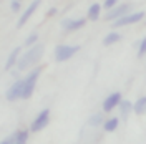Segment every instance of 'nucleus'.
I'll return each instance as SVG.
<instances>
[{
    "instance_id": "nucleus-1",
    "label": "nucleus",
    "mask_w": 146,
    "mask_h": 144,
    "mask_svg": "<svg viewBox=\"0 0 146 144\" xmlns=\"http://www.w3.org/2000/svg\"><path fill=\"white\" fill-rule=\"evenodd\" d=\"M43 50H45V46L43 45H32V48H30L27 53L22 56V60L18 61V70L23 71V70H27V66L36 63V61L42 58Z\"/></svg>"
},
{
    "instance_id": "nucleus-2",
    "label": "nucleus",
    "mask_w": 146,
    "mask_h": 144,
    "mask_svg": "<svg viewBox=\"0 0 146 144\" xmlns=\"http://www.w3.org/2000/svg\"><path fill=\"white\" fill-rule=\"evenodd\" d=\"M40 73H42V68L38 66L33 71L28 73V76L23 80V90H22V96H20L22 99H28L33 94V90H35V85H36V80H38Z\"/></svg>"
},
{
    "instance_id": "nucleus-3",
    "label": "nucleus",
    "mask_w": 146,
    "mask_h": 144,
    "mask_svg": "<svg viewBox=\"0 0 146 144\" xmlns=\"http://www.w3.org/2000/svg\"><path fill=\"white\" fill-rule=\"evenodd\" d=\"M80 50L78 45H60L55 50V60L56 61H66L68 58H72L73 55Z\"/></svg>"
},
{
    "instance_id": "nucleus-4",
    "label": "nucleus",
    "mask_w": 146,
    "mask_h": 144,
    "mask_svg": "<svg viewBox=\"0 0 146 144\" xmlns=\"http://www.w3.org/2000/svg\"><path fill=\"white\" fill-rule=\"evenodd\" d=\"M48 121H50V109H43V111L38 113V116L33 119V123H32V126H30V131H32V133L42 131L43 127H46Z\"/></svg>"
},
{
    "instance_id": "nucleus-5",
    "label": "nucleus",
    "mask_w": 146,
    "mask_h": 144,
    "mask_svg": "<svg viewBox=\"0 0 146 144\" xmlns=\"http://www.w3.org/2000/svg\"><path fill=\"white\" fill-rule=\"evenodd\" d=\"M143 12H136V13H125V15H121L119 18L116 20H113L115 22V27H123V25H129V23H136L139 22L141 18H143Z\"/></svg>"
},
{
    "instance_id": "nucleus-6",
    "label": "nucleus",
    "mask_w": 146,
    "mask_h": 144,
    "mask_svg": "<svg viewBox=\"0 0 146 144\" xmlns=\"http://www.w3.org/2000/svg\"><path fill=\"white\" fill-rule=\"evenodd\" d=\"M131 9V3H121V5H115L113 9L108 10V15H106V20H110V22H113V20H116V18H119L121 15H125V13H128V10Z\"/></svg>"
},
{
    "instance_id": "nucleus-7",
    "label": "nucleus",
    "mask_w": 146,
    "mask_h": 144,
    "mask_svg": "<svg viewBox=\"0 0 146 144\" xmlns=\"http://www.w3.org/2000/svg\"><path fill=\"white\" fill-rule=\"evenodd\" d=\"M22 90H23V80L15 81V83L9 88L7 94H5V98L9 99V101H15V99H18L20 96H22Z\"/></svg>"
},
{
    "instance_id": "nucleus-8",
    "label": "nucleus",
    "mask_w": 146,
    "mask_h": 144,
    "mask_svg": "<svg viewBox=\"0 0 146 144\" xmlns=\"http://www.w3.org/2000/svg\"><path fill=\"white\" fill-rule=\"evenodd\" d=\"M40 2H42V0H33V2L28 5V9L23 12V15H22V17H20V20H18V23H17V27H18V28H22V27H23V25H25V23L28 22V18L32 17V15H33V12L38 9Z\"/></svg>"
},
{
    "instance_id": "nucleus-9",
    "label": "nucleus",
    "mask_w": 146,
    "mask_h": 144,
    "mask_svg": "<svg viewBox=\"0 0 146 144\" xmlns=\"http://www.w3.org/2000/svg\"><path fill=\"white\" fill-rule=\"evenodd\" d=\"M119 101H121V93H111V94H108V98L103 101V111L110 113L111 109H115L118 106Z\"/></svg>"
},
{
    "instance_id": "nucleus-10",
    "label": "nucleus",
    "mask_w": 146,
    "mask_h": 144,
    "mask_svg": "<svg viewBox=\"0 0 146 144\" xmlns=\"http://www.w3.org/2000/svg\"><path fill=\"white\" fill-rule=\"evenodd\" d=\"M85 23H86V20H83V18H78V20H70V18H66V20L62 22V27H65L68 32H75V30L82 28Z\"/></svg>"
},
{
    "instance_id": "nucleus-11",
    "label": "nucleus",
    "mask_w": 146,
    "mask_h": 144,
    "mask_svg": "<svg viewBox=\"0 0 146 144\" xmlns=\"http://www.w3.org/2000/svg\"><path fill=\"white\" fill-rule=\"evenodd\" d=\"M18 55H20V48H15V50H13V52L9 55V58H7V63H5V70H12V68H13L15 61L18 60Z\"/></svg>"
},
{
    "instance_id": "nucleus-12",
    "label": "nucleus",
    "mask_w": 146,
    "mask_h": 144,
    "mask_svg": "<svg viewBox=\"0 0 146 144\" xmlns=\"http://www.w3.org/2000/svg\"><path fill=\"white\" fill-rule=\"evenodd\" d=\"M118 106H119V113H121V118H126L129 113H131V103L128 101V99H121L118 103Z\"/></svg>"
},
{
    "instance_id": "nucleus-13",
    "label": "nucleus",
    "mask_w": 146,
    "mask_h": 144,
    "mask_svg": "<svg viewBox=\"0 0 146 144\" xmlns=\"http://www.w3.org/2000/svg\"><path fill=\"white\" fill-rule=\"evenodd\" d=\"M119 40H121V35L116 33V32H111V33H108V35L103 38V45L105 46L113 45V43H116V42H119Z\"/></svg>"
},
{
    "instance_id": "nucleus-14",
    "label": "nucleus",
    "mask_w": 146,
    "mask_h": 144,
    "mask_svg": "<svg viewBox=\"0 0 146 144\" xmlns=\"http://www.w3.org/2000/svg\"><path fill=\"white\" fill-rule=\"evenodd\" d=\"M100 12H101V5L100 3H93L88 9V18L90 20H98L100 18Z\"/></svg>"
},
{
    "instance_id": "nucleus-15",
    "label": "nucleus",
    "mask_w": 146,
    "mask_h": 144,
    "mask_svg": "<svg viewBox=\"0 0 146 144\" xmlns=\"http://www.w3.org/2000/svg\"><path fill=\"white\" fill-rule=\"evenodd\" d=\"M145 104H146V99L145 98H139L131 106V111H135V113H138V114H141V113H145Z\"/></svg>"
},
{
    "instance_id": "nucleus-16",
    "label": "nucleus",
    "mask_w": 146,
    "mask_h": 144,
    "mask_svg": "<svg viewBox=\"0 0 146 144\" xmlns=\"http://www.w3.org/2000/svg\"><path fill=\"white\" fill-rule=\"evenodd\" d=\"M118 118H110V119H106L105 123H103V126H105V129L106 131H115L116 127H118Z\"/></svg>"
},
{
    "instance_id": "nucleus-17",
    "label": "nucleus",
    "mask_w": 146,
    "mask_h": 144,
    "mask_svg": "<svg viewBox=\"0 0 146 144\" xmlns=\"http://www.w3.org/2000/svg\"><path fill=\"white\" fill-rule=\"evenodd\" d=\"M105 119H103V114H95V116L90 118V121H88V124L90 126H98V124H101Z\"/></svg>"
},
{
    "instance_id": "nucleus-18",
    "label": "nucleus",
    "mask_w": 146,
    "mask_h": 144,
    "mask_svg": "<svg viewBox=\"0 0 146 144\" xmlns=\"http://www.w3.org/2000/svg\"><path fill=\"white\" fill-rule=\"evenodd\" d=\"M28 136H30V133H28V131H18V133H15L17 143H25V141L28 139Z\"/></svg>"
},
{
    "instance_id": "nucleus-19",
    "label": "nucleus",
    "mask_w": 146,
    "mask_h": 144,
    "mask_svg": "<svg viewBox=\"0 0 146 144\" xmlns=\"http://www.w3.org/2000/svg\"><path fill=\"white\" fill-rule=\"evenodd\" d=\"M36 40H38V33H32V35L28 36V38L25 40V42H23V45H25V46L28 48V46L35 45V42H36Z\"/></svg>"
},
{
    "instance_id": "nucleus-20",
    "label": "nucleus",
    "mask_w": 146,
    "mask_h": 144,
    "mask_svg": "<svg viewBox=\"0 0 146 144\" xmlns=\"http://www.w3.org/2000/svg\"><path fill=\"white\" fill-rule=\"evenodd\" d=\"M116 3H118V0H105V3H103L101 7H103V9H106V10H110V9H113Z\"/></svg>"
},
{
    "instance_id": "nucleus-21",
    "label": "nucleus",
    "mask_w": 146,
    "mask_h": 144,
    "mask_svg": "<svg viewBox=\"0 0 146 144\" xmlns=\"http://www.w3.org/2000/svg\"><path fill=\"white\" fill-rule=\"evenodd\" d=\"M12 10H13V12H18V10H20V2H18V0H13V2H12Z\"/></svg>"
},
{
    "instance_id": "nucleus-22",
    "label": "nucleus",
    "mask_w": 146,
    "mask_h": 144,
    "mask_svg": "<svg viewBox=\"0 0 146 144\" xmlns=\"http://www.w3.org/2000/svg\"><path fill=\"white\" fill-rule=\"evenodd\" d=\"M3 143H5V144H9V143H17V137H15V134H12L10 137L3 139Z\"/></svg>"
},
{
    "instance_id": "nucleus-23",
    "label": "nucleus",
    "mask_w": 146,
    "mask_h": 144,
    "mask_svg": "<svg viewBox=\"0 0 146 144\" xmlns=\"http://www.w3.org/2000/svg\"><path fill=\"white\" fill-rule=\"evenodd\" d=\"M145 55V40H141V45H139V55L138 56H143Z\"/></svg>"
},
{
    "instance_id": "nucleus-24",
    "label": "nucleus",
    "mask_w": 146,
    "mask_h": 144,
    "mask_svg": "<svg viewBox=\"0 0 146 144\" xmlns=\"http://www.w3.org/2000/svg\"><path fill=\"white\" fill-rule=\"evenodd\" d=\"M55 13H56V9H55V7H52V9L46 12V17H53Z\"/></svg>"
},
{
    "instance_id": "nucleus-25",
    "label": "nucleus",
    "mask_w": 146,
    "mask_h": 144,
    "mask_svg": "<svg viewBox=\"0 0 146 144\" xmlns=\"http://www.w3.org/2000/svg\"><path fill=\"white\" fill-rule=\"evenodd\" d=\"M18 2H20V0H18Z\"/></svg>"
}]
</instances>
